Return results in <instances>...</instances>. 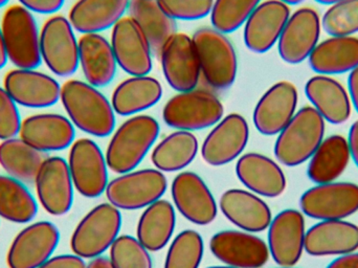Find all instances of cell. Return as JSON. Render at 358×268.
<instances>
[{"label":"cell","instance_id":"obj_31","mask_svg":"<svg viewBox=\"0 0 358 268\" xmlns=\"http://www.w3.org/2000/svg\"><path fill=\"white\" fill-rule=\"evenodd\" d=\"M129 0H78L69 10V20L82 34L100 33L115 27L129 6Z\"/></svg>","mask_w":358,"mask_h":268},{"label":"cell","instance_id":"obj_6","mask_svg":"<svg viewBox=\"0 0 358 268\" xmlns=\"http://www.w3.org/2000/svg\"><path fill=\"white\" fill-rule=\"evenodd\" d=\"M192 39L206 83L215 90L231 87L237 76L238 62L229 40L212 29H198Z\"/></svg>","mask_w":358,"mask_h":268},{"label":"cell","instance_id":"obj_50","mask_svg":"<svg viewBox=\"0 0 358 268\" xmlns=\"http://www.w3.org/2000/svg\"><path fill=\"white\" fill-rule=\"evenodd\" d=\"M86 268H115L110 259L106 257H96V258L92 259Z\"/></svg>","mask_w":358,"mask_h":268},{"label":"cell","instance_id":"obj_47","mask_svg":"<svg viewBox=\"0 0 358 268\" xmlns=\"http://www.w3.org/2000/svg\"><path fill=\"white\" fill-rule=\"evenodd\" d=\"M326 268H358V253L338 256Z\"/></svg>","mask_w":358,"mask_h":268},{"label":"cell","instance_id":"obj_8","mask_svg":"<svg viewBox=\"0 0 358 268\" xmlns=\"http://www.w3.org/2000/svg\"><path fill=\"white\" fill-rule=\"evenodd\" d=\"M167 188V177L162 171L144 169L121 174L108 183L105 193L119 210L134 211L162 199Z\"/></svg>","mask_w":358,"mask_h":268},{"label":"cell","instance_id":"obj_20","mask_svg":"<svg viewBox=\"0 0 358 268\" xmlns=\"http://www.w3.org/2000/svg\"><path fill=\"white\" fill-rule=\"evenodd\" d=\"M174 204L189 223L208 225L216 219L218 206L203 179L194 172H182L171 185Z\"/></svg>","mask_w":358,"mask_h":268},{"label":"cell","instance_id":"obj_21","mask_svg":"<svg viewBox=\"0 0 358 268\" xmlns=\"http://www.w3.org/2000/svg\"><path fill=\"white\" fill-rule=\"evenodd\" d=\"M250 139L248 122L238 113H231L216 124L204 139L201 156L206 164L220 167L241 155Z\"/></svg>","mask_w":358,"mask_h":268},{"label":"cell","instance_id":"obj_45","mask_svg":"<svg viewBox=\"0 0 358 268\" xmlns=\"http://www.w3.org/2000/svg\"><path fill=\"white\" fill-rule=\"evenodd\" d=\"M20 6L31 13L52 15L62 8L65 0H18Z\"/></svg>","mask_w":358,"mask_h":268},{"label":"cell","instance_id":"obj_42","mask_svg":"<svg viewBox=\"0 0 358 268\" xmlns=\"http://www.w3.org/2000/svg\"><path fill=\"white\" fill-rule=\"evenodd\" d=\"M110 250V261L115 268H153L149 251L129 235L119 236Z\"/></svg>","mask_w":358,"mask_h":268},{"label":"cell","instance_id":"obj_38","mask_svg":"<svg viewBox=\"0 0 358 268\" xmlns=\"http://www.w3.org/2000/svg\"><path fill=\"white\" fill-rule=\"evenodd\" d=\"M38 202L25 183L0 175V218L13 223L25 225L38 214Z\"/></svg>","mask_w":358,"mask_h":268},{"label":"cell","instance_id":"obj_52","mask_svg":"<svg viewBox=\"0 0 358 268\" xmlns=\"http://www.w3.org/2000/svg\"><path fill=\"white\" fill-rule=\"evenodd\" d=\"M317 3L325 4V6H332V4L338 3L343 0H315Z\"/></svg>","mask_w":358,"mask_h":268},{"label":"cell","instance_id":"obj_18","mask_svg":"<svg viewBox=\"0 0 358 268\" xmlns=\"http://www.w3.org/2000/svg\"><path fill=\"white\" fill-rule=\"evenodd\" d=\"M111 48L117 64L129 75L142 77L152 69L148 40L131 17H125L115 23L111 34Z\"/></svg>","mask_w":358,"mask_h":268},{"label":"cell","instance_id":"obj_13","mask_svg":"<svg viewBox=\"0 0 358 268\" xmlns=\"http://www.w3.org/2000/svg\"><path fill=\"white\" fill-rule=\"evenodd\" d=\"M34 183L38 200L48 214L63 216L71 210L75 185L64 158L46 157Z\"/></svg>","mask_w":358,"mask_h":268},{"label":"cell","instance_id":"obj_2","mask_svg":"<svg viewBox=\"0 0 358 268\" xmlns=\"http://www.w3.org/2000/svg\"><path fill=\"white\" fill-rule=\"evenodd\" d=\"M159 134V123L152 117L130 118L117 128L109 141L105 156L107 166L117 174L131 172L146 157Z\"/></svg>","mask_w":358,"mask_h":268},{"label":"cell","instance_id":"obj_55","mask_svg":"<svg viewBox=\"0 0 358 268\" xmlns=\"http://www.w3.org/2000/svg\"><path fill=\"white\" fill-rule=\"evenodd\" d=\"M206 268H236V267H206Z\"/></svg>","mask_w":358,"mask_h":268},{"label":"cell","instance_id":"obj_30","mask_svg":"<svg viewBox=\"0 0 358 268\" xmlns=\"http://www.w3.org/2000/svg\"><path fill=\"white\" fill-rule=\"evenodd\" d=\"M308 61L317 75L351 73L358 67V38L355 36L328 38L317 44Z\"/></svg>","mask_w":358,"mask_h":268},{"label":"cell","instance_id":"obj_12","mask_svg":"<svg viewBox=\"0 0 358 268\" xmlns=\"http://www.w3.org/2000/svg\"><path fill=\"white\" fill-rule=\"evenodd\" d=\"M60 242V231L50 221L31 223L19 232L6 255L8 268H39L52 258Z\"/></svg>","mask_w":358,"mask_h":268},{"label":"cell","instance_id":"obj_40","mask_svg":"<svg viewBox=\"0 0 358 268\" xmlns=\"http://www.w3.org/2000/svg\"><path fill=\"white\" fill-rule=\"evenodd\" d=\"M203 252L200 234L194 230H185L172 241L166 256L165 268H198Z\"/></svg>","mask_w":358,"mask_h":268},{"label":"cell","instance_id":"obj_5","mask_svg":"<svg viewBox=\"0 0 358 268\" xmlns=\"http://www.w3.org/2000/svg\"><path fill=\"white\" fill-rule=\"evenodd\" d=\"M122 215L111 204L94 206L78 223L71 238L73 254L83 259H94L104 254L119 237Z\"/></svg>","mask_w":358,"mask_h":268},{"label":"cell","instance_id":"obj_27","mask_svg":"<svg viewBox=\"0 0 358 268\" xmlns=\"http://www.w3.org/2000/svg\"><path fill=\"white\" fill-rule=\"evenodd\" d=\"M236 174L252 193L263 197H279L287 187L281 167L260 153H246L238 160Z\"/></svg>","mask_w":358,"mask_h":268},{"label":"cell","instance_id":"obj_16","mask_svg":"<svg viewBox=\"0 0 358 268\" xmlns=\"http://www.w3.org/2000/svg\"><path fill=\"white\" fill-rule=\"evenodd\" d=\"M212 254L227 267L261 268L268 261V246L264 240L248 232L222 231L210 240Z\"/></svg>","mask_w":358,"mask_h":268},{"label":"cell","instance_id":"obj_17","mask_svg":"<svg viewBox=\"0 0 358 268\" xmlns=\"http://www.w3.org/2000/svg\"><path fill=\"white\" fill-rule=\"evenodd\" d=\"M159 56L164 75L173 90L179 92L195 90L201 71L192 38L183 33L174 34L164 44Z\"/></svg>","mask_w":358,"mask_h":268},{"label":"cell","instance_id":"obj_56","mask_svg":"<svg viewBox=\"0 0 358 268\" xmlns=\"http://www.w3.org/2000/svg\"><path fill=\"white\" fill-rule=\"evenodd\" d=\"M278 268H294V267H278Z\"/></svg>","mask_w":358,"mask_h":268},{"label":"cell","instance_id":"obj_49","mask_svg":"<svg viewBox=\"0 0 358 268\" xmlns=\"http://www.w3.org/2000/svg\"><path fill=\"white\" fill-rule=\"evenodd\" d=\"M348 92L351 103L358 113V67L351 71L348 77Z\"/></svg>","mask_w":358,"mask_h":268},{"label":"cell","instance_id":"obj_7","mask_svg":"<svg viewBox=\"0 0 358 268\" xmlns=\"http://www.w3.org/2000/svg\"><path fill=\"white\" fill-rule=\"evenodd\" d=\"M224 113L222 103L212 92L191 90L180 92L164 107L165 123L174 129L194 132L212 127Z\"/></svg>","mask_w":358,"mask_h":268},{"label":"cell","instance_id":"obj_35","mask_svg":"<svg viewBox=\"0 0 358 268\" xmlns=\"http://www.w3.org/2000/svg\"><path fill=\"white\" fill-rule=\"evenodd\" d=\"M130 17L140 25L151 50L159 56L164 44L174 35L176 21L168 16L157 0H130Z\"/></svg>","mask_w":358,"mask_h":268},{"label":"cell","instance_id":"obj_53","mask_svg":"<svg viewBox=\"0 0 358 268\" xmlns=\"http://www.w3.org/2000/svg\"><path fill=\"white\" fill-rule=\"evenodd\" d=\"M280 1L284 2V3L288 4V6H296V4L302 3L304 0H280Z\"/></svg>","mask_w":358,"mask_h":268},{"label":"cell","instance_id":"obj_32","mask_svg":"<svg viewBox=\"0 0 358 268\" xmlns=\"http://www.w3.org/2000/svg\"><path fill=\"white\" fill-rule=\"evenodd\" d=\"M350 150L346 137L330 135L323 139L309 160L307 175L317 185L336 181L348 167Z\"/></svg>","mask_w":358,"mask_h":268},{"label":"cell","instance_id":"obj_22","mask_svg":"<svg viewBox=\"0 0 358 268\" xmlns=\"http://www.w3.org/2000/svg\"><path fill=\"white\" fill-rule=\"evenodd\" d=\"M298 90L288 81L271 86L257 103L254 111L255 127L261 134H279L296 113Z\"/></svg>","mask_w":358,"mask_h":268},{"label":"cell","instance_id":"obj_37","mask_svg":"<svg viewBox=\"0 0 358 268\" xmlns=\"http://www.w3.org/2000/svg\"><path fill=\"white\" fill-rule=\"evenodd\" d=\"M198 139L189 132L168 135L151 153V162L162 172H176L187 168L197 155Z\"/></svg>","mask_w":358,"mask_h":268},{"label":"cell","instance_id":"obj_54","mask_svg":"<svg viewBox=\"0 0 358 268\" xmlns=\"http://www.w3.org/2000/svg\"><path fill=\"white\" fill-rule=\"evenodd\" d=\"M8 1H10V0H0V8H3V6H6V4L8 3Z\"/></svg>","mask_w":358,"mask_h":268},{"label":"cell","instance_id":"obj_34","mask_svg":"<svg viewBox=\"0 0 358 268\" xmlns=\"http://www.w3.org/2000/svg\"><path fill=\"white\" fill-rule=\"evenodd\" d=\"M163 87L152 77H134L122 82L113 92V108L117 115H136L147 111L159 102Z\"/></svg>","mask_w":358,"mask_h":268},{"label":"cell","instance_id":"obj_46","mask_svg":"<svg viewBox=\"0 0 358 268\" xmlns=\"http://www.w3.org/2000/svg\"><path fill=\"white\" fill-rule=\"evenodd\" d=\"M85 261L77 255H59L52 257L39 268H86Z\"/></svg>","mask_w":358,"mask_h":268},{"label":"cell","instance_id":"obj_29","mask_svg":"<svg viewBox=\"0 0 358 268\" xmlns=\"http://www.w3.org/2000/svg\"><path fill=\"white\" fill-rule=\"evenodd\" d=\"M79 64L88 84L104 87L117 71V60L111 44L100 34H83L79 39Z\"/></svg>","mask_w":358,"mask_h":268},{"label":"cell","instance_id":"obj_39","mask_svg":"<svg viewBox=\"0 0 358 268\" xmlns=\"http://www.w3.org/2000/svg\"><path fill=\"white\" fill-rule=\"evenodd\" d=\"M261 0H215L210 21L216 31L233 33L248 21Z\"/></svg>","mask_w":358,"mask_h":268},{"label":"cell","instance_id":"obj_28","mask_svg":"<svg viewBox=\"0 0 358 268\" xmlns=\"http://www.w3.org/2000/svg\"><path fill=\"white\" fill-rule=\"evenodd\" d=\"M305 94L325 122L341 125L350 119L352 103L349 92L334 78L325 75L310 78L305 85Z\"/></svg>","mask_w":358,"mask_h":268},{"label":"cell","instance_id":"obj_15","mask_svg":"<svg viewBox=\"0 0 358 268\" xmlns=\"http://www.w3.org/2000/svg\"><path fill=\"white\" fill-rule=\"evenodd\" d=\"M305 238L304 214L294 209L282 211L268 227L269 254L280 267H294L304 253Z\"/></svg>","mask_w":358,"mask_h":268},{"label":"cell","instance_id":"obj_1","mask_svg":"<svg viewBox=\"0 0 358 268\" xmlns=\"http://www.w3.org/2000/svg\"><path fill=\"white\" fill-rule=\"evenodd\" d=\"M60 101L73 126L96 137L108 136L115 126L109 101L90 84L69 80L61 86Z\"/></svg>","mask_w":358,"mask_h":268},{"label":"cell","instance_id":"obj_23","mask_svg":"<svg viewBox=\"0 0 358 268\" xmlns=\"http://www.w3.org/2000/svg\"><path fill=\"white\" fill-rule=\"evenodd\" d=\"M288 4L280 0H266L248 17L244 27V43L250 52L264 54L278 41L290 17Z\"/></svg>","mask_w":358,"mask_h":268},{"label":"cell","instance_id":"obj_33","mask_svg":"<svg viewBox=\"0 0 358 268\" xmlns=\"http://www.w3.org/2000/svg\"><path fill=\"white\" fill-rule=\"evenodd\" d=\"M176 225L174 206L168 200L159 199L147 206L141 215L136 236L149 252H159L169 244Z\"/></svg>","mask_w":358,"mask_h":268},{"label":"cell","instance_id":"obj_51","mask_svg":"<svg viewBox=\"0 0 358 268\" xmlns=\"http://www.w3.org/2000/svg\"><path fill=\"white\" fill-rule=\"evenodd\" d=\"M6 46H4L3 37H2L1 25H0V69H3L8 63Z\"/></svg>","mask_w":358,"mask_h":268},{"label":"cell","instance_id":"obj_44","mask_svg":"<svg viewBox=\"0 0 358 268\" xmlns=\"http://www.w3.org/2000/svg\"><path fill=\"white\" fill-rule=\"evenodd\" d=\"M21 124L18 105L3 87H0V141L18 136Z\"/></svg>","mask_w":358,"mask_h":268},{"label":"cell","instance_id":"obj_24","mask_svg":"<svg viewBox=\"0 0 358 268\" xmlns=\"http://www.w3.org/2000/svg\"><path fill=\"white\" fill-rule=\"evenodd\" d=\"M76 132L71 120L57 113L29 115L21 124L19 137L42 153L62 151L73 145Z\"/></svg>","mask_w":358,"mask_h":268},{"label":"cell","instance_id":"obj_41","mask_svg":"<svg viewBox=\"0 0 358 268\" xmlns=\"http://www.w3.org/2000/svg\"><path fill=\"white\" fill-rule=\"evenodd\" d=\"M322 29L330 37L358 33V0H343L330 6L322 17Z\"/></svg>","mask_w":358,"mask_h":268},{"label":"cell","instance_id":"obj_14","mask_svg":"<svg viewBox=\"0 0 358 268\" xmlns=\"http://www.w3.org/2000/svg\"><path fill=\"white\" fill-rule=\"evenodd\" d=\"M322 31V18L313 8H301L284 27L278 41L282 60L288 64H299L309 58L317 44Z\"/></svg>","mask_w":358,"mask_h":268},{"label":"cell","instance_id":"obj_11","mask_svg":"<svg viewBox=\"0 0 358 268\" xmlns=\"http://www.w3.org/2000/svg\"><path fill=\"white\" fill-rule=\"evenodd\" d=\"M67 164L75 189L82 196L96 198L106 191L108 166L102 150L92 139L73 141Z\"/></svg>","mask_w":358,"mask_h":268},{"label":"cell","instance_id":"obj_10","mask_svg":"<svg viewBox=\"0 0 358 268\" xmlns=\"http://www.w3.org/2000/svg\"><path fill=\"white\" fill-rule=\"evenodd\" d=\"M300 208L317 220H345L358 212V185L336 181L317 185L301 196Z\"/></svg>","mask_w":358,"mask_h":268},{"label":"cell","instance_id":"obj_9","mask_svg":"<svg viewBox=\"0 0 358 268\" xmlns=\"http://www.w3.org/2000/svg\"><path fill=\"white\" fill-rule=\"evenodd\" d=\"M69 19L55 15L40 31L42 62L55 76L67 78L79 67V41Z\"/></svg>","mask_w":358,"mask_h":268},{"label":"cell","instance_id":"obj_4","mask_svg":"<svg viewBox=\"0 0 358 268\" xmlns=\"http://www.w3.org/2000/svg\"><path fill=\"white\" fill-rule=\"evenodd\" d=\"M0 25L8 60L16 69H37L42 63L40 29L33 13L20 4L10 6Z\"/></svg>","mask_w":358,"mask_h":268},{"label":"cell","instance_id":"obj_36","mask_svg":"<svg viewBox=\"0 0 358 268\" xmlns=\"http://www.w3.org/2000/svg\"><path fill=\"white\" fill-rule=\"evenodd\" d=\"M44 160L42 152L20 137H13L0 143V166L8 176L21 183H35Z\"/></svg>","mask_w":358,"mask_h":268},{"label":"cell","instance_id":"obj_48","mask_svg":"<svg viewBox=\"0 0 358 268\" xmlns=\"http://www.w3.org/2000/svg\"><path fill=\"white\" fill-rule=\"evenodd\" d=\"M347 141H348L351 158H352L358 168V120L351 126Z\"/></svg>","mask_w":358,"mask_h":268},{"label":"cell","instance_id":"obj_25","mask_svg":"<svg viewBox=\"0 0 358 268\" xmlns=\"http://www.w3.org/2000/svg\"><path fill=\"white\" fill-rule=\"evenodd\" d=\"M219 206L227 220L248 233L265 231L273 220L268 204L245 190H227L221 195Z\"/></svg>","mask_w":358,"mask_h":268},{"label":"cell","instance_id":"obj_3","mask_svg":"<svg viewBox=\"0 0 358 268\" xmlns=\"http://www.w3.org/2000/svg\"><path fill=\"white\" fill-rule=\"evenodd\" d=\"M326 122L313 106L296 111L278 135L275 158L286 167H296L310 160L325 139Z\"/></svg>","mask_w":358,"mask_h":268},{"label":"cell","instance_id":"obj_43","mask_svg":"<svg viewBox=\"0 0 358 268\" xmlns=\"http://www.w3.org/2000/svg\"><path fill=\"white\" fill-rule=\"evenodd\" d=\"M162 10L179 20H198L212 12L214 0H157Z\"/></svg>","mask_w":358,"mask_h":268},{"label":"cell","instance_id":"obj_19","mask_svg":"<svg viewBox=\"0 0 358 268\" xmlns=\"http://www.w3.org/2000/svg\"><path fill=\"white\" fill-rule=\"evenodd\" d=\"M3 88L17 105L27 108H48L60 101V84L36 69L8 71L4 77Z\"/></svg>","mask_w":358,"mask_h":268},{"label":"cell","instance_id":"obj_26","mask_svg":"<svg viewBox=\"0 0 358 268\" xmlns=\"http://www.w3.org/2000/svg\"><path fill=\"white\" fill-rule=\"evenodd\" d=\"M358 250V227L346 220H322L306 232L305 252L313 257L342 256Z\"/></svg>","mask_w":358,"mask_h":268}]
</instances>
